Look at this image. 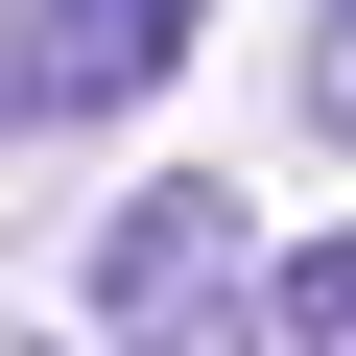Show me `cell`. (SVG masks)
I'll use <instances>...</instances> for the list:
<instances>
[{"mask_svg":"<svg viewBox=\"0 0 356 356\" xmlns=\"http://www.w3.org/2000/svg\"><path fill=\"white\" fill-rule=\"evenodd\" d=\"M191 24H214V0H24V24H0V119H119V95H166V72H191Z\"/></svg>","mask_w":356,"mask_h":356,"instance_id":"cell-2","label":"cell"},{"mask_svg":"<svg viewBox=\"0 0 356 356\" xmlns=\"http://www.w3.org/2000/svg\"><path fill=\"white\" fill-rule=\"evenodd\" d=\"M309 143H356V0H309Z\"/></svg>","mask_w":356,"mask_h":356,"instance_id":"cell-4","label":"cell"},{"mask_svg":"<svg viewBox=\"0 0 356 356\" xmlns=\"http://www.w3.org/2000/svg\"><path fill=\"white\" fill-rule=\"evenodd\" d=\"M285 356H356V214H332V238L285 261Z\"/></svg>","mask_w":356,"mask_h":356,"instance_id":"cell-3","label":"cell"},{"mask_svg":"<svg viewBox=\"0 0 356 356\" xmlns=\"http://www.w3.org/2000/svg\"><path fill=\"white\" fill-rule=\"evenodd\" d=\"M95 332L119 356H261L285 332V261H261V214L214 191V166H166V191L95 214Z\"/></svg>","mask_w":356,"mask_h":356,"instance_id":"cell-1","label":"cell"}]
</instances>
